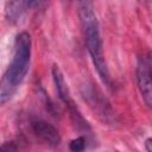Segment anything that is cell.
<instances>
[{
    "mask_svg": "<svg viewBox=\"0 0 152 152\" xmlns=\"http://www.w3.org/2000/svg\"><path fill=\"white\" fill-rule=\"evenodd\" d=\"M31 61V36L21 32L17 36L12 61L0 80V107L4 106L17 91L24 81Z\"/></svg>",
    "mask_w": 152,
    "mask_h": 152,
    "instance_id": "obj_1",
    "label": "cell"
},
{
    "mask_svg": "<svg viewBox=\"0 0 152 152\" xmlns=\"http://www.w3.org/2000/svg\"><path fill=\"white\" fill-rule=\"evenodd\" d=\"M81 94L83 99L88 102L89 107L103 120V121H113L115 114H113V109L109 106L108 101L102 96L101 91L94 88L91 84H83L81 88Z\"/></svg>",
    "mask_w": 152,
    "mask_h": 152,
    "instance_id": "obj_4",
    "label": "cell"
},
{
    "mask_svg": "<svg viewBox=\"0 0 152 152\" xmlns=\"http://www.w3.org/2000/svg\"><path fill=\"white\" fill-rule=\"evenodd\" d=\"M137 82L139 91L145 103L151 107L152 104V89H151V58L150 53L139 57L137 65Z\"/></svg>",
    "mask_w": 152,
    "mask_h": 152,
    "instance_id": "obj_5",
    "label": "cell"
},
{
    "mask_svg": "<svg viewBox=\"0 0 152 152\" xmlns=\"http://www.w3.org/2000/svg\"><path fill=\"white\" fill-rule=\"evenodd\" d=\"M38 1H39V0H27V6H30V7H31V6H34Z\"/></svg>",
    "mask_w": 152,
    "mask_h": 152,
    "instance_id": "obj_10",
    "label": "cell"
},
{
    "mask_svg": "<svg viewBox=\"0 0 152 152\" xmlns=\"http://www.w3.org/2000/svg\"><path fill=\"white\" fill-rule=\"evenodd\" d=\"M84 147H86V139L83 137H78V138L71 140L70 144H69V148L71 151H75V152L83 151Z\"/></svg>",
    "mask_w": 152,
    "mask_h": 152,
    "instance_id": "obj_8",
    "label": "cell"
},
{
    "mask_svg": "<svg viewBox=\"0 0 152 152\" xmlns=\"http://www.w3.org/2000/svg\"><path fill=\"white\" fill-rule=\"evenodd\" d=\"M145 146H146V151H147V152L152 151V139H151V138H148V139L146 140Z\"/></svg>",
    "mask_w": 152,
    "mask_h": 152,
    "instance_id": "obj_9",
    "label": "cell"
},
{
    "mask_svg": "<svg viewBox=\"0 0 152 152\" xmlns=\"http://www.w3.org/2000/svg\"><path fill=\"white\" fill-rule=\"evenodd\" d=\"M31 128L34 135L48 145L57 146L61 142V135L58 131L43 119H33L31 121Z\"/></svg>",
    "mask_w": 152,
    "mask_h": 152,
    "instance_id": "obj_6",
    "label": "cell"
},
{
    "mask_svg": "<svg viewBox=\"0 0 152 152\" xmlns=\"http://www.w3.org/2000/svg\"><path fill=\"white\" fill-rule=\"evenodd\" d=\"M142 1H146V0H142Z\"/></svg>",
    "mask_w": 152,
    "mask_h": 152,
    "instance_id": "obj_11",
    "label": "cell"
},
{
    "mask_svg": "<svg viewBox=\"0 0 152 152\" xmlns=\"http://www.w3.org/2000/svg\"><path fill=\"white\" fill-rule=\"evenodd\" d=\"M52 78H53V83H55V87H56V90H57V94H58V97L61 99V101L65 104V107L69 109V113L72 118V121L74 124L76 125V127L81 131H88L89 129V125L88 122L83 119L82 114L80 113L77 106L75 104L71 95H70V91H69V88H68V84L64 80V76H63V72L61 71V69L58 68V65H53L52 66Z\"/></svg>",
    "mask_w": 152,
    "mask_h": 152,
    "instance_id": "obj_3",
    "label": "cell"
},
{
    "mask_svg": "<svg viewBox=\"0 0 152 152\" xmlns=\"http://www.w3.org/2000/svg\"><path fill=\"white\" fill-rule=\"evenodd\" d=\"M26 6H27V0H6L5 2L6 19L11 23L18 21Z\"/></svg>",
    "mask_w": 152,
    "mask_h": 152,
    "instance_id": "obj_7",
    "label": "cell"
},
{
    "mask_svg": "<svg viewBox=\"0 0 152 152\" xmlns=\"http://www.w3.org/2000/svg\"><path fill=\"white\" fill-rule=\"evenodd\" d=\"M78 15L84 33V40L88 49V52L91 57V61L95 65V69L101 77V80L109 86L110 77L108 66L106 63L103 45L100 34V26L96 18L95 8L93 0H78Z\"/></svg>",
    "mask_w": 152,
    "mask_h": 152,
    "instance_id": "obj_2",
    "label": "cell"
}]
</instances>
